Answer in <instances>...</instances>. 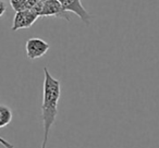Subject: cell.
Wrapping results in <instances>:
<instances>
[{"label":"cell","mask_w":159,"mask_h":148,"mask_svg":"<svg viewBox=\"0 0 159 148\" xmlns=\"http://www.w3.org/2000/svg\"><path fill=\"white\" fill-rule=\"evenodd\" d=\"M44 87H43V104H42V119L44 125L42 148H47L49 138V132L55 123L58 115V102L61 95L60 81L55 78L48 69L44 68Z\"/></svg>","instance_id":"obj_1"},{"label":"cell","mask_w":159,"mask_h":148,"mask_svg":"<svg viewBox=\"0 0 159 148\" xmlns=\"http://www.w3.org/2000/svg\"><path fill=\"white\" fill-rule=\"evenodd\" d=\"M50 46L47 42L38 37H32L26 40L25 44V51L29 59L34 60L43 57L46 55V52L49 50Z\"/></svg>","instance_id":"obj_2"},{"label":"cell","mask_w":159,"mask_h":148,"mask_svg":"<svg viewBox=\"0 0 159 148\" xmlns=\"http://www.w3.org/2000/svg\"><path fill=\"white\" fill-rule=\"evenodd\" d=\"M39 18L36 13L31 10H22V11L16 12L12 22V31L16 32L21 29H29L31 27L36 20Z\"/></svg>","instance_id":"obj_3"},{"label":"cell","mask_w":159,"mask_h":148,"mask_svg":"<svg viewBox=\"0 0 159 148\" xmlns=\"http://www.w3.org/2000/svg\"><path fill=\"white\" fill-rule=\"evenodd\" d=\"M40 16H56V18L64 19L69 22L70 16L68 11L62 7L59 0H46L44 1V7Z\"/></svg>","instance_id":"obj_4"},{"label":"cell","mask_w":159,"mask_h":148,"mask_svg":"<svg viewBox=\"0 0 159 148\" xmlns=\"http://www.w3.org/2000/svg\"><path fill=\"white\" fill-rule=\"evenodd\" d=\"M59 2L68 12H73L76 14L83 23L87 25L91 23V14L82 6L81 0H59Z\"/></svg>","instance_id":"obj_5"},{"label":"cell","mask_w":159,"mask_h":148,"mask_svg":"<svg viewBox=\"0 0 159 148\" xmlns=\"http://www.w3.org/2000/svg\"><path fill=\"white\" fill-rule=\"evenodd\" d=\"M12 111L8 106L0 105V128H5L11 122Z\"/></svg>","instance_id":"obj_6"},{"label":"cell","mask_w":159,"mask_h":148,"mask_svg":"<svg viewBox=\"0 0 159 148\" xmlns=\"http://www.w3.org/2000/svg\"><path fill=\"white\" fill-rule=\"evenodd\" d=\"M43 7H44V1L43 0H27L25 9L31 10L34 13H36L38 16H40L43 11Z\"/></svg>","instance_id":"obj_7"},{"label":"cell","mask_w":159,"mask_h":148,"mask_svg":"<svg viewBox=\"0 0 159 148\" xmlns=\"http://www.w3.org/2000/svg\"><path fill=\"white\" fill-rule=\"evenodd\" d=\"M10 5H11L12 9L16 12L22 11V10H25V6H26L27 0H9Z\"/></svg>","instance_id":"obj_8"},{"label":"cell","mask_w":159,"mask_h":148,"mask_svg":"<svg viewBox=\"0 0 159 148\" xmlns=\"http://www.w3.org/2000/svg\"><path fill=\"white\" fill-rule=\"evenodd\" d=\"M6 10H7V5H6V2L3 0H0V18L5 14Z\"/></svg>","instance_id":"obj_9"},{"label":"cell","mask_w":159,"mask_h":148,"mask_svg":"<svg viewBox=\"0 0 159 148\" xmlns=\"http://www.w3.org/2000/svg\"><path fill=\"white\" fill-rule=\"evenodd\" d=\"M0 144L3 146L5 148H14V146L12 145V144H10L9 141H7L5 138H2V137L0 136Z\"/></svg>","instance_id":"obj_10"},{"label":"cell","mask_w":159,"mask_h":148,"mask_svg":"<svg viewBox=\"0 0 159 148\" xmlns=\"http://www.w3.org/2000/svg\"><path fill=\"white\" fill-rule=\"evenodd\" d=\"M43 1H46V0H43Z\"/></svg>","instance_id":"obj_11"}]
</instances>
